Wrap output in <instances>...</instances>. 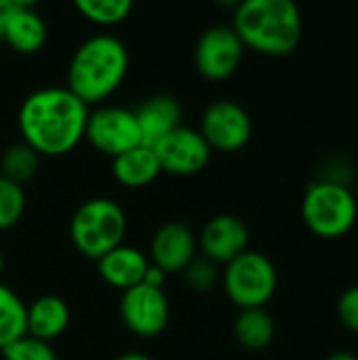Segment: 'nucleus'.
Returning a JSON list of instances; mask_svg holds the SVG:
<instances>
[{
  "label": "nucleus",
  "mask_w": 358,
  "mask_h": 360,
  "mask_svg": "<svg viewBox=\"0 0 358 360\" xmlns=\"http://www.w3.org/2000/svg\"><path fill=\"white\" fill-rule=\"evenodd\" d=\"M2 268H4V257H2V253H0V272H2Z\"/></svg>",
  "instance_id": "obj_31"
},
{
  "label": "nucleus",
  "mask_w": 358,
  "mask_h": 360,
  "mask_svg": "<svg viewBox=\"0 0 358 360\" xmlns=\"http://www.w3.org/2000/svg\"><path fill=\"white\" fill-rule=\"evenodd\" d=\"M89 105L68 86H44L30 93L19 108L23 141L38 154L59 156L84 137Z\"/></svg>",
  "instance_id": "obj_1"
},
{
  "label": "nucleus",
  "mask_w": 358,
  "mask_h": 360,
  "mask_svg": "<svg viewBox=\"0 0 358 360\" xmlns=\"http://www.w3.org/2000/svg\"><path fill=\"white\" fill-rule=\"evenodd\" d=\"M116 360H152L148 354H143V352H124V354H120Z\"/></svg>",
  "instance_id": "obj_28"
},
{
  "label": "nucleus",
  "mask_w": 358,
  "mask_h": 360,
  "mask_svg": "<svg viewBox=\"0 0 358 360\" xmlns=\"http://www.w3.org/2000/svg\"><path fill=\"white\" fill-rule=\"evenodd\" d=\"M148 266L150 259L143 255V251L129 245H118L97 259V270L101 278L120 291L139 285Z\"/></svg>",
  "instance_id": "obj_16"
},
{
  "label": "nucleus",
  "mask_w": 358,
  "mask_h": 360,
  "mask_svg": "<svg viewBox=\"0 0 358 360\" xmlns=\"http://www.w3.org/2000/svg\"><path fill=\"white\" fill-rule=\"evenodd\" d=\"M196 236L181 221H169L156 230L150 243V264L165 272H181L196 257Z\"/></svg>",
  "instance_id": "obj_13"
},
{
  "label": "nucleus",
  "mask_w": 358,
  "mask_h": 360,
  "mask_svg": "<svg viewBox=\"0 0 358 360\" xmlns=\"http://www.w3.org/2000/svg\"><path fill=\"white\" fill-rule=\"evenodd\" d=\"M27 335V306L6 285L0 283V350Z\"/></svg>",
  "instance_id": "obj_20"
},
{
  "label": "nucleus",
  "mask_w": 358,
  "mask_h": 360,
  "mask_svg": "<svg viewBox=\"0 0 358 360\" xmlns=\"http://www.w3.org/2000/svg\"><path fill=\"white\" fill-rule=\"evenodd\" d=\"M274 321L266 308H245L234 321V338L247 350H264L274 340Z\"/></svg>",
  "instance_id": "obj_19"
},
{
  "label": "nucleus",
  "mask_w": 358,
  "mask_h": 360,
  "mask_svg": "<svg viewBox=\"0 0 358 360\" xmlns=\"http://www.w3.org/2000/svg\"><path fill=\"white\" fill-rule=\"evenodd\" d=\"M169 314L171 308L165 289H156L146 283H139L122 291L120 316L135 335L141 338L158 335L167 327Z\"/></svg>",
  "instance_id": "obj_10"
},
{
  "label": "nucleus",
  "mask_w": 358,
  "mask_h": 360,
  "mask_svg": "<svg viewBox=\"0 0 358 360\" xmlns=\"http://www.w3.org/2000/svg\"><path fill=\"white\" fill-rule=\"evenodd\" d=\"M200 135L211 150L236 152L251 139L253 122L249 112L230 99H217L209 103L200 116Z\"/></svg>",
  "instance_id": "obj_8"
},
{
  "label": "nucleus",
  "mask_w": 358,
  "mask_h": 360,
  "mask_svg": "<svg viewBox=\"0 0 358 360\" xmlns=\"http://www.w3.org/2000/svg\"><path fill=\"white\" fill-rule=\"evenodd\" d=\"M302 217L317 236L340 238L357 224V198L338 181H314L304 194Z\"/></svg>",
  "instance_id": "obj_5"
},
{
  "label": "nucleus",
  "mask_w": 358,
  "mask_h": 360,
  "mask_svg": "<svg viewBox=\"0 0 358 360\" xmlns=\"http://www.w3.org/2000/svg\"><path fill=\"white\" fill-rule=\"evenodd\" d=\"M129 51L112 34H95L80 42L68 68V89L87 105L110 97L124 80Z\"/></svg>",
  "instance_id": "obj_3"
},
{
  "label": "nucleus",
  "mask_w": 358,
  "mask_h": 360,
  "mask_svg": "<svg viewBox=\"0 0 358 360\" xmlns=\"http://www.w3.org/2000/svg\"><path fill=\"white\" fill-rule=\"evenodd\" d=\"M38 165H40V154L32 146H27L25 141L13 143L0 156V175L21 186L23 181L36 175Z\"/></svg>",
  "instance_id": "obj_21"
},
{
  "label": "nucleus",
  "mask_w": 358,
  "mask_h": 360,
  "mask_svg": "<svg viewBox=\"0 0 358 360\" xmlns=\"http://www.w3.org/2000/svg\"><path fill=\"white\" fill-rule=\"evenodd\" d=\"M276 268L260 251L247 249L226 264L224 289L226 295L241 308H264L276 291Z\"/></svg>",
  "instance_id": "obj_6"
},
{
  "label": "nucleus",
  "mask_w": 358,
  "mask_h": 360,
  "mask_svg": "<svg viewBox=\"0 0 358 360\" xmlns=\"http://www.w3.org/2000/svg\"><path fill=\"white\" fill-rule=\"evenodd\" d=\"M2 17V38L19 53H36L46 40V23L30 2L11 0Z\"/></svg>",
  "instance_id": "obj_14"
},
{
  "label": "nucleus",
  "mask_w": 358,
  "mask_h": 360,
  "mask_svg": "<svg viewBox=\"0 0 358 360\" xmlns=\"http://www.w3.org/2000/svg\"><path fill=\"white\" fill-rule=\"evenodd\" d=\"M184 281L190 289L194 291H209L215 287L217 278H219V270L217 264L211 262L209 257H194L184 270Z\"/></svg>",
  "instance_id": "obj_25"
},
{
  "label": "nucleus",
  "mask_w": 358,
  "mask_h": 360,
  "mask_svg": "<svg viewBox=\"0 0 358 360\" xmlns=\"http://www.w3.org/2000/svg\"><path fill=\"white\" fill-rule=\"evenodd\" d=\"M325 360H358L357 354H352V352H333V354H329Z\"/></svg>",
  "instance_id": "obj_29"
},
{
  "label": "nucleus",
  "mask_w": 358,
  "mask_h": 360,
  "mask_svg": "<svg viewBox=\"0 0 358 360\" xmlns=\"http://www.w3.org/2000/svg\"><path fill=\"white\" fill-rule=\"evenodd\" d=\"M112 173L120 184L129 188H139V186H148L150 181H154L162 171H160L154 148L139 143L112 158Z\"/></svg>",
  "instance_id": "obj_18"
},
{
  "label": "nucleus",
  "mask_w": 358,
  "mask_h": 360,
  "mask_svg": "<svg viewBox=\"0 0 358 360\" xmlns=\"http://www.w3.org/2000/svg\"><path fill=\"white\" fill-rule=\"evenodd\" d=\"M127 234V215L112 198H91L82 202L72 221L70 236L80 253L99 259L114 247L122 245Z\"/></svg>",
  "instance_id": "obj_4"
},
{
  "label": "nucleus",
  "mask_w": 358,
  "mask_h": 360,
  "mask_svg": "<svg viewBox=\"0 0 358 360\" xmlns=\"http://www.w3.org/2000/svg\"><path fill=\"white\" fill-rule=\"evenodd\" d=\"M70 325V306L59 295H40L27 306V335L49 342Z\"/></svg>",
  "instance_id": "obj_17"
},
{
  "label": "nucleus",
  "mask_w": 358,
  "mask_h": 360,
  "mask_svg": "<svg viewBox=\"0 0 358 360\" xmlns=\"http://www.w3.org/2000/svg\"><path fill=\"white\" fill-rule=\"evenodd\" d=\"M76 8L89 19L99 25H114L129 17L133 11L131 0H78Z\"/></svg>",
  "instance_id": "obj_22"
},
{
  "label": "nucleus",
  "mask_w": 358,
  "mask_h": 360,
  "mask_svg": "<svg viewBox=\"0 0 358 360\" xmlns=\"http://www.w3.org/2000/svg\"><path fill=\"white\" fill-rule=\"evenodd\" d=\"M196 243L200 245L205 257H209L215 264H228L247 251L249 228L241 217L222 213L205 224Z\"/></svg>",
  "instance_id": "obj_12"
},
{
  "label": "nucleus",
  "mask_w": 358,
  "mask_h": 360,
  "mask_svg": "<svg viewBox=\"0 0 358 360\" xmlns=\"http://www.w3.org/2000/svg\"><path fill=\"white\" fill-rule=\"evenodd\" d=\"M141 283H146L150 287H156V289H162V285L167 283V272L160 270L158 266L150 264L148 270H146V274H143V281Z\"/></svg>",
  "instance_id": "obj_27"
},
{
  "label": "nucleus",
  "mask_w": 358,
  "mask_h": 360,
  "mask_svg": "<svg viewBox=\"0 0 358 360\" xmlns=\"http://www.w3.org/2000/svg\"><path fill=\"white\" fill-rule=\"evenodd\" d=\"M232 27L245 46L283 57L298 49L304 23L291 0H245L234 11Z\"/></svg>",
  "instance_id": "obj_2"
},
{
  "label": "nucleus",
  "mask_w": 358,
  "mask_h": 360,
  "mask_svg": "<svg viewBox=\"0 0 358 360\" xmlns=\"http://www.w3.org/2000/svg\"><path fill=\"white\" fill-rule=\"evenodd\" d=\"M135 118L141 133V143L156 146L165 135L181 127V105L175 97L158 93L148 97L137 110Z\"/></svg>",
  "instance_id": "obj_15"
},
{
  "label": "nucleus",
  "mask_w": 358,
  "mask_h": 360,
  "mask_svg": "<svg viewBox=\"0 0 358 360\" xmlns=\"http://www.w3.org/2000/svg\"><path fill=\"white\" fill-rule=\"evenodd\" d=\"M11 4V0H0V15L6 11V6ZM4 38H2V17H0V42H2Z\"/></svg>",
  "instance_id": "obj_30"
},
{
  "label": "nucleus",
  "mask_w": 358,
  "mask_h": 360,
  "mask_svg": "<svg viewBox=\"0 0 358 360\" xmlns=\"http://www.w3.org/2000/svg\"><path fill=\"white\" fill-rule=\"evenodd\" d=\"M25 211V192L19 184L0 175V230L15 226Z\"/></svg>",
  "instance_id": "obj_23"
},
{
  "label": "nucleus",
  "mask_w": 358,
  "mask_h": 360,
  "mask_svg": "<svg viewBox=\"0 0 358 360\" xmlns=\"http://www.w3.org/2000/svg\"><path fill=\"white\" fill-rule=\"evenodd\" d=\"M84 137L103 154L112 158L139 146L141 133L135 118V110L120 105H101L89 112Z\"/></svg>",
  "instance_id": "obj_7"
},
{
  "label": "nucleus",
  "mask_w": 358,
  "mask_h": 360,
  "mask_svg": "<svg viewBox=\"0 0 358 360\" xmlns=\"http://www.w3.org/2000/svg\"><path fill=\"white\" fill-rule=\"evenodd\" d=\"M160 165V171L173 175H194L203 171L211 158V146L205 141L198 129L177 127L152 146Z\"/></svg>",
  "instance_id": "obj_11"
},
{
  "label": "nucleus",
  "mask_w": 358,
  "mask_h": 360,
  "mask_svg": "<svg viewBox=\"0 0 358 360\" xmlns=\"http://www.w3.org/2000/svg\"><path fill=\"white\" fill-rule=\"evenodd\" d=\"M245 44L232 25L207 27L194 49L196 70L211 80H224L232 76L243 61Z\"/></svg>",
  "instance_id": "obj_9"
},
{
  "label": "nucleus",
  "mask_w": 358,
  "mask_h": 360,
  "mask_svg": "<svg viewBox=\"0 0 358 360\" xmlns=\"http://www.w3.org/2000/svg\"><path fill=\"white\" fill-rule=\"evenodd\" d=\"M338 316L340 323L348 329L358 333V285L348 287L340 300H338Z\"/></svg>",
  "instance_id": "obj_26"
},
{
  "label": "nucleus",
  "mask_w": 358,
  "mask_h": 360,
  "mask_svg": "<svg viewBox=\"0 0 358 360\" xmlns=\"http://www.w3.org/2000/svg\"><path fill=\"white\" fill-rule=\"evenodd\" d=\"M4 360H57V354L49 342L25 335L2 350Z\"/></svg>",
  "instance_id": "obj_24"
}]
</instances>
